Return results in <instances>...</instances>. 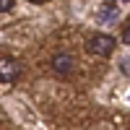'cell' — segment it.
I'll return each instance as SVG.
<instances>
[{
    "label": "cell",
    "instance_id": "6da1fadb",
    "mask_svg": "<svg viewBox=\"0 0 130 130\" xmlns=\"http://www.w3.org/2000/svg\"><path fill=\"white\" fill-rule=\"evenodd\" d=\"M115 37H109V34H94L91 39H89V52L91 55H96V57H107V55H112L115 52Z\"/></svg>",
    "mask_w": 130,
    "mask_h": 130
},
{
    "label": "cell",
    "instance_id": "7a4b0ae2",
    "mask_svg": "<svg viewBox=\"0 0 130 130\" xmlns=\"http://www.w3.org/2000/svg\"><path fill=\"white\" fill-rule=\"evenodd\" d=\"M21 75V65L13 57H0V83H13Z\"/></svg>",
    "mask_w": 130,
    "mask_h": 130
},
{
    "label": "cell",
    "instance_id": "3957f363",
    "mask_svg": "<svg viewBox=\"0 0 130 130\" xmlns=\"http://www.w3.org/2000/svg\"><path fill=\"white\" fill-rule=\"evenodd\" d=\"M50 65H52V70H55L57 75H70L75 62H73V57L68 55V52H55L52 60H50Z\"/></svg>",
    "mask_w": 130,
    "mask_h": 130
},
{
    "label": "cell",
    "instance_id": "277c9868",
    "mask_svg": "<svg viewBox=\"0 0 130 130\" xmlns=\"http://www.w3.org/2000/svg\"><path fill=\"white\" fill-rule=\"evenodd\" d=\"M10 8H13V0H0V13H5Z\"/></svg>",
    "mask_w": 130,
    "mask_h": 130
},
{
    "label": "cell",
    "instance_id": "5b68a950",
    "mask_svg": "<svg viewBox=\"0 0 130 130\" xmlns=\"http://www.w3.org/2000/svg\"><path fill=\"white\" fill-rule=\"evenodd\" d=\"M122 42H125V44H130V24H127L125 31H122Z\"/></svg>",
    "mask_w": 130,
    "mask_h": 130
},
{
    "label": "cell",
    "instance_id": "8992f818",
    "mask_svg": "<svg viewBox=\"0 0 130 130\" xmlns=\"http://www.w3.org/2000/svg\"><path fill=\"white\" fill-rule=\"evenodd\" d=\"M29 3H44V0H29Z\"/></svg>",
    "mask_w": 130,
    "mask_h": 130
},
{
    "label": "cell",
    "instance_id": "52a82bcc",
    "mask_svg": "<svg viewBox=\"0 0 130 130\" xmlns=\"http://www.w3.org/2000/svg\"><path fill=\"white\" fill-rule=\"evenodd\" d=\"M127 3H130V0H127Z\"/></svg>",
    "mask_w": 130,
    "mask_h": 130
}]
</instances>
